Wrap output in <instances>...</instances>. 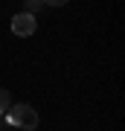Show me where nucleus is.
<instances>
[{"instance_id": "obj_1", "label": "nucleus", "mask_w": 125, "mask_h": 131, "mask_svg": "<svg viewBox=\"0 0 125 131\" xmlns=\"http://www.w3.org/2000/svg\"><path fill=\"white\" fill-rule=\"evenodd\" d=\"M6 114H9V122H12V125H18V128H23V131H32V128H38V122H41L38 111H35L32 105H26V102L12 105Z\"/></svg>"}, {"instance_id": "obj_2", "label": "nucleus", "mask_w": 125, "mask_h": 131, "mask_svg": "<svg viewBox=\"0 0 125 131\" xmlns=\"http://www.w3.org/2000/svg\"><path fill=\"white\" fill-rule=\"evenodd\" d=\"M35 29H38V18H35V15H29V12H18V15L12 18V32H15V35L29 38V35H35Z\"/></svg>"}, {"instance_id": "obj_3", "label": "nucleus", "mask_w": 125, "mask_h": 131, "mask_svg": "<svg viewBox=\"0 0 125 131\" xmlns=\"http://www.w3.org/2000/svg\"><path fill=\"white\" fill-rule=\"evenodd\" d=\"M9 108H12V96H9V90H3V88H0V117H3Z\"/></svg>"}, {"instance_id": "obj_5", "label": "nucleus", "mask_w": 125, "mask_h": 131, "mask_svg": "<svg viewBox=\"0 0 125 131\" xmlns=\"http://www.w3.org/2000/svg\"><path fill=\"white\" fill-rule=\"evenodd\" d=\"M67 0H44V6H64Z\"/></svg>"}, {"instance_id": "obj_4", "label": "nucleus", "mask_w": 125, "mask_h": 131, "mask_svg": "<svg viewBox=\"0 0 125 131\" xmlns=\"http://www.w3.org/2000/svg\"><path fill=\"white\" fill-rule=\"evenodd\" d=\"M41 9H44V0H23V12L35 15V12H41Z\"/></svg>"}]
</instances>
